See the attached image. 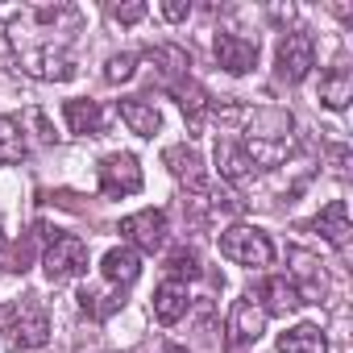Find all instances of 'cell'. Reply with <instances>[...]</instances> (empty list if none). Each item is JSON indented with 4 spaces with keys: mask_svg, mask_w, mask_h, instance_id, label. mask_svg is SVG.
<instances>
[{
    "mask_svg": "<svg viewBox=\"0 0 353 353\" xmlns=\"http://www.w3.org/2000/svg\"><path fill=\"white\" fill-rule=\"evenodd\" d=\"M254 166H283L295 150V117L287 108H258L241 137Z\"/></svg>",
    "mask_w": 353,
    "mask_h": 353,
    "instance_id": "1",
    "label": "cell"
},
{
    "mask_svg": "<svg viewBox=\"0 0 353 353\" xmlns=\"http://www.w3.org/2000/svg\"><path fill=\"white\" fill-rule=\"evenodd\" d=\"M0 332H5L9 349H26L30 353V349H42L50 341V316H46V307L34 295H26L17 303L0 307Z\"/></svg>",
    "mask_w": 353,
    "mask_h": 353,
    "instance_id": "2",
    "label": "cell"
},
{
    "mask_svg": "<svg viewBox=\"0 0 353 353\" xmlns=\"http://www.w3.org/2000/svg\"><path fill=\"white\" fill-rule=\"evenodd\" d=\"M221 258H229L233 266L262 270V266L274 262V241L254 225H233V229L221 233Z\"/></svg>",
    "mask_w": 353,
    "mask_h": 353,
    "instance_id": "3",
    "label": "cell"
},
{
    "mask_svg": "<svg viewBox=\"0 0 353 353\" xmlns=\"http://www.w3.org/2000/svg\"><path fill=\"white\" fill-rule=\"evenodd\" d=\"M42 270H46L50 283H71V279L88 274V241L75 237V233H54L46 241Z\"/></svg>",
    "mask_w": 353,
    "mask_h": 353,
    "instance_id": "4",
    "label": "cell"
},
{
    "mask_svg": "<svg viewBox=\"0 0 353 353\" xmlns=\"http://www.w3.org/2000/svg\"><path fill=\"white\" fill-rule=\"evenodd\" d=\"M274 67H279V79L283 83H303L316 67V42L312 34L303 30H291L279 38V54H274Z\"/></svg>",
    "mask_w": 353,
    "mask_h": 353,
    "instance_id": "5",
    "label": "cell"
},
{
    "mask_svg": "<svg viewBox=\"0 0 353 353\" xmlns=\"http://www.w3.org/2000/svg\"><path fill=\"white\" fill-rule=\"evenodd\" d=\"M166 233H170V225H166L162 208H141V212H133V216L121 221V237L137 254H158L166 245Z\"/></svg>",
    "mask_w": 353,
    "mask_h": 353,
    "instance_id": "6",
    "label": "cell"
},
{
    "mask_svg": "<svg viewBox=\"0 0 353 353\" xmlns=\"http://www.w3.org/2000/svg\"><path fill=\"white\" fill-rule=\"evenodd\" d=\"M17 67L34 79H46V83H67L75 79V59L59 46H34V50H21L17 54Z\"/></svg>",
    "mask_w": 353,
    "mask_h": 353,
    "instance_id": "7",
    "label": "cell"
},
{
    "mask_svg": "<svg viewBox=\"0 0 353 353\" xmlns=\"http://www.w3.org/2000/svg\"><path fill=\"white\" fill-rule=\"evenodd\" d=\"M141 166L133 154H108L100 162V192L108 200H125V196H137L141 192Z\"/></svg>",
    "mask_w": 353,
    "mask_h": 353,
    "instance_id": "8",
    "label": "cell"
},
{
    "mask_svg": "<svg viewBox=\"0 0 353 353\" xmlns=\"http://www.w3.org/2000/svg\"><path fill=\"white\" fill-rule=\"evenodd\" d=\"M212 54H216V63H221L229 75H245V71L258 67V38L221 30V34L212 38Z\"/></svg>",
    "mask_w": 353,
    "mask_h": 353,
    "instance_id": "9",
    "label": "cell"
},
{
    "mask_svg": "<svg viewBox=\"0 0 353 353\" xmlns=\"http://www.w3.org/2000/svg\"><path fill=\"white\" fill-rule=\"evenodd\" d=\"M212 158H216V174H221L225 183H233V188L250 183L254 174H258V166L250 162V154H245L241 137H216V150H212Z\"/></svg>",
    "mask_w": 353,
    "mask_h": 353,
    "instance_id": "10",
    "label": "cell"
},
{
    "mask_svg": "<svg viewBox=\"0 0 353 353\" xmlns=\"http://www.w3.org/2000/svg\"><path fill=\"white\" fill-rule=\"evenodd\" d=\"M262 332H266V312H262V303H258L254 291H250V295H241V299L233 303V312H229V345H254Z\"/></svg>",
    "mask_w": 353,
    "mask_h": 353,
    "instance_id": "11",
    "label": "cell"
},
{
    "mask_svg": "<svg viewBox=\"0 0 353 353\" xmlns=\"http://www.w3.org/2000/svg\"><path fill=\"white\" fill-rule=\"evenodd\" d=\"M254 299L262 303V312H266V316H291V312H299V307H303L299 287H295L291 279H283V274H270V279L258 287V295H254Z\"/></svg>",
    "mask_w": 353,
    "mask_h": 353,
    "instance_id": "12",
    "label": "cell"
},
{
    "mask_svg": "<svg viewBox=\"0 0 353 353\" xmlns=\"http://www.w3.org/2000/svg\"><path fill=\"white\" fill-rule=\"evenodd\" d=\"M162 162L170 166V174L179 183H188L196 196L208 188V174H204V158H200V150L196 145H170L166 154H162Z\"/></svg>",
    "mask_w": 353,
    "mask_h": 353,
    "instance_id": "13",
    "label": "cell"
},
{
    "mask_svg": "<svg viewBox=\"0 0 353 353\" xmlns=\"http://www.w3.org/2000/svg\"><path fill=\"white\" fill-rule=\"evenodd\" d=\"M192 307V295H188V283L179 279H162L154 287V320L158 324H179Z\"/></svg>",
    "mask_w": 353,
    "mask_h": 353,
    "instance_id": "14",
    "label": "cell"
},
{
    "mask_svg": "<svg viewBox=\"0 0 353 353\" xmlns=\"http://www.w3.org/2000/svg\"><path fill=\"white\" fill-rule=\"evenodd\" d=\"M307 229H312L316 237H324L332 250H345V245H349V233H353V225H349V204H345V200L324 204L320 216H316Z\"/></svg>",
    "mask_w": 353,
    "mask_h": 353,
    "instance_id": "15",
    "label": "cell"
},
{
    "mask_svg": "<svg viewBox=\"0 0 353 353\" xmlns=\"http://www.w3.org/2000/svg\"><path fill=\"white\" fill-rule=\"evenodd\" d=\"M100 274H104V283L108 287H133L137 279H141V258H137V250H129V245H112L104 258H100Z\"/></svg>",
    "mask_w": 353,
    "mask_h": 353,
    "instance_id": "16",
    "label": "cell"
},
{
    "mask_svg": "<svg viewBox=\"0 0 353 353\" xmlns=\"http://www.w3.org/2000/svg\"><path fill=\"white\" fill-rule=\"evenodd\" d=\"M150 63H154V75H158L166 88H179L183 79H192V75H188V67H192V54H188L183 46H170V42H162V46H154V50H150Z\"/></svg>",
    "mask_w": 353,
    "mask_h": 353,
    "instance_id": "17",
    "label": "cell"
},
{
    "mask_svg": "<svg viewBox=\"0 0 353 353\" xmlns=\"http://www.w3.org/2000/svg\"><path fill=\"white\" fill-rule=\"evenodd\" d=\"M117 112H121V121H125L137 137H154V133L162 129V112H158V104H150L145 96H129V100H121Z\"/></svg>",
    "mask_w": 353,
    "mask_h": 353,
    "instance_id": "18",
    "label": "cell"
},
{
    "mask_svg": "<svg viewBox=\"0 0 353 353\" xmlns=\"http://www.w3.org/2000/svg\"><path fill=\"white\" fill-rule=\"evenodd\" d=\"M63 117H67V129L75 137H100L104 133V108L96 100H67Z\"/></svg>",
    "mask_w": 353,
    "mask_h": 353,
    "instance_id": "19",
    "label": "cell"
},
{
    "mask_svg": "<svg viewBox=\"0 0 353 353\" xmlns=\"http://www.w3.org/2000/svg\"><path fill=\"white\" fill-rule=\"evenodd\" d=\"M291 262H295V274H291V283L299 287V283H307L299 295H303V303H320L324 295H328V279H324V270H320V262L316 258H307L303 250H291Z\"/></svg>",
    "mask_w": 353,
    "mask_h": 353,
    "instance_id": "20",
    "label": "cell"
},
{
    "mask_svg": "<svg viewBox=\"0 0 353 353\" xmlns=\"http://www.w3.org/2000/svg\"><path fill=\"white\" fill-rule=\"evenodd\" d=\"M125 307V291L121 287H83L79 291V312L83 316H92V320H108V316H117Z\"/></svg>",
    "mask_w": 353,
    "mask_h": 353,
    "instance_id": "21",
    "label": "cell"
},
{
    "mask_svg": "<svg viewBox=\"0 0 353 353\" xmlns=\"http://www.w3.org/2000/svg\"><path fill=\"white\" fill-rule=\"evenodd\" d=\"M279 353H328V336L320 324H295L279 332Z\"/></svg>",
    "mask_w": 353,
    "mask_h": 353,
    "instance_id": "22",
    "label": "cell"
},
{
    "mask_svg": "<svg viewBox=\"0 0 353 353\" xmlns=\"http://www.w3.org/2000/svg\"><path fill=\"white\" fill-rule=\"evenodd\" d=\"M320 100H324V108H332V112L349 108V100H353V71H349L345 63H336V67L320 79Z\"/></svg>",
    "mask_w": 353,
    "mask_h": 353,
    "instance_id": "23",
    "label": "cell"
},
{
    "mask_svg": "<svg viewBox=\"0 0 353 353\" xmlns=\"http://www.w3.org/2000/svg\"><path fill=\"white\" fill-rule=\"evenodd\" d=\"M170 92H174V100H179L183 117L192 121V129H200V125H204V117H208V108H212V104H208V92H204L196 79H183L179 88H170Z\"/></svg>",
    "mask_w": 353,
    "mask_h": 353,
    "instance_id": "24",
    "label": "cell"
},
{
    "mask_svg": "<svg viewBox=\"0 0 353 353\" xmlns=\"http://www.w3.org/2000/svg\"><path fill=\"white\" fill-rule=\"evenodd\" d=\"M26 154H30L26 129H21L13 117H0V166H5V162H21Z\"/></svg>",
    "mask_w": 353,
    "mask_h": 353,
    "instance_id": "25",
    "label": "cell"
},
{
    "mask_svg": "<svg viewBox=\"0 0 353 353\" xmlns=\"http://www.w3.org/2000/svg\"><path fill=\"white\" fill-rule=\"evenodd\" d=\"M166 270H170V279H179V283H192V279L204 274L196 250H188V245H179V250H170V254H166Z\"/></svg>",
    "mask_w": 353,
    "mask_h": 353,
    "instance_id": "26",
    "label": "cell"
},
{
    "mask_svg": "<svg viewBox=\"0 0 353 353\" xmlns=\"http://www.w3.org/2000/svg\"><path fill=\"white\" fill-rule=\"evenodd\" d=\"M137 75V54H112L108 63H104V79L108 83H125V79H133Z\"/></svg>",
    "mask_w": 353,
    "mask_h": 353,
    "instance_id": "27",
    "label": "cell"
},
{
    "mask_svg": "<svg viewBox=\"0 0 353 353\" xmlns=\"http://www.w3.org/2000/svg\"><path fill=\"white\" fill-rule=\"evenodd\" d=\"M112 17H117L121 26H137V21L145 17V5H117V9H112Z\"/></svg>",
    "mask_w": 353,
    "mask_h": 353,
    "instance_id": "28",
    "label": "cell"
},
{
    "mask_svg": "<svg viewBox=\"0 0 353 353\" xmlns=\"http://www.w3.org/2000/svg\"><path fill=\"white\" fill-rule=\"evenodd\" d=\"M188 13H192V0H166V5H162L166 21H188Z\"/></svg>",
    "mask_w": 353,
    "mask_h": 353,
    "instance_id": "29",
    "label": "cell"
},
{
    "mask_svg": "<svg viewBox=\"0 0 353 353\" xmlns=\"http://www.w3.org/2000/svg\"><path fill=\"white\" fill-rule=\"evenodd\" d=\"M30 258H34V237L13 250V266H9V270H30Z\"/></svg>",
    "mask_w": 353,
    "mask_h": 353,
    "instance_id": "30",
    "label": "cell"
},
{
    "mask_svg": "<svg viewBox=\"0 0 353 353\" xmlns=\"http://www.w3.org/2000/svg\"><path fill=\"white\" fill-rule=\"evenodd\" d=\"M0 254H5V233H0Z\"/></svg>",
    "mask_w": 353,
    "mask_h": 353,
    "instance_id": "31",
    "label": "cell"
}]
</instances>
